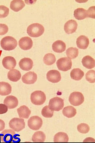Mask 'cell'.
I'll use <instances>...</instances> for the list:
<instances>
[{"instance_id":"cell-1","label":"cell","mask_w":95,"mask_h":143,"mask_svg":"<svg viewBox=\"0 0 95 143\" xmlns=\"http://www.w3.org/2000/svg\"><path fill=\"white\" fill-rule=\"evenodd\" d=\"M44 29L43 26L38 23H34L29 25L27 29V33L31 37H38L43 33Z\"/></svg>"},{"instance_id":"cell-2","label":"cell","mask_w":95,"mask_h":143,"mask_svg":"<svg viewBox=\"0 0 95 143\" xmlns=\"http://www.w3.org/2000/svg\"><path fill=\"white\" fill-rule=\"evenodd\" d=\"M1 46L3 49L6 51H10L14 49L16 47L17 42L16 40L11 36H6L1 40Z\"/></svg>"},{"instance_id":"cell-3","label":"cell","mask_w":95,"mask_h":143,"mask_svg":"<svg viewBox=\"0 0 95 143\" xmlns=\"http://www.w3.org/2000/svg\"><path fill=\"white\" fill-rule=\"evenodd\" d=\"M31 102L37 105L43 104L46 100V96L43 92L40 90L34 91L31 93L30 97Z\"/></svg>"},{"instance_id":"cell-4","label":"cell","mask_w":95,"mask_h":143,"mask_svg":"<svg viewBox=\"0 0 95 143\" xmlns=\"http://www.w3.org/2000/svg\"><path fill=\"white\" fill-rule=\"evenodd\" d=\"M64 106V100L61 98L56 97L50 100L48 107L51 111H58L61 110Z\"/></svg>"},{"instance_id":"cell-5","label":"cell","mask_w":95,"mask_h":143,"mask_svg":"<svg viewBox=\"0 0 95 143\" xmlns=\"http://www.w3.org/2000/svg\"><path fill=\"white\" fill-rule=\"evenodd\" d=\"M9 125L14 131L19 132L25 128V123L23 119L14 118L10 120Z\"/></svg>"},{"instance_id":"cell-6","label":"cell","mask_w":95,"mask_h":143,"mask_svg":"<svg viewBox=\"0 0 95 143\" xmlns=\"http://www.w3.org/2000/svg\"><path fill=\"white\" fill-rule=\"evenodd\" d=\"M56 64L58 69L63 71H66L71 68L72 62L70 59L66 57L59 59L57 61Z\"/></svg>"},{"instance_id":"cell-7","label":"cell","mask_w":95,"mask_h":143,"mask_svg":"<svg viewBox=\"0 0 95 143\" xmlns=\"http://www.w3.org/2000/svg\"><path fill=\"white\" fill-rule=\"evenodd\" d=\"M69 100L70 103L75 106H79L84 101V97L82 93L79 92H74L71 93Z\"/></svg>"},{"instance_id":"cell-8","label":"cell","mask_w":95,"mask_h":143,"mask_svg":"<svg viewBox=\"0 0 95 143\" xmlns=\"http://www.w3.org/2000/svg\"><path fill=\"white\" fill-rule=\"evenodd\" d=\"M43 121L41 118L38 116H33L30 117L28 121V125L31 129L38 130L41 127Z\"/></svg>"},{"instance_id":"cell-9","label":"cell","mask_w":95,"mask_h":143,"mask_svg":"<svg viewBox=\"0 0 95 143\" xmlns=\"http://www.w3.org/2000/svg\"><path fill=\"white\" fill-rule=\"evenodd\" d=\"M15 134L16 133L14 130L10 129H5L1 133L0 139L2 142H12L13 140H16L14 138Z\"/></svg>"},{"instance_id":"cell-10","label":"cell","mask_w":95,"mask_h":143,"mask_svg":"<svg viewBox=\"0 0 95 143\" xmlns=\"http://www.w3.org/2000/svg\"><path fill=\"white\" fill-rule=\"evenodd\" d=\"M46 78L48 81L53 83H57L61 79L60 72L58 70H52L49 71L46 74Z\"/></svg>"},{"instance_id":"cell-11","label":"cell","mask_w":95,"mask_h":143,"mask_svg":"<svg viewBox=\"0 0 95 143\" xmlns=\"http://www.w3.org/2000/svg\"><path fill=\"white\" fill-rule=\"evenodd\" d=\"M37 74L33 72H29L23 75L22 80L24 83L27 84H32L37 81Z\"/></svg>"},{"instance_id":"cell-12","label":"cell","mask_w":95,"mask_h":143,"mask_svg":"<svg viewBox=\"0 0 95 143\" xmlns=\"http://www.w3.org/2000/svg\"><path fill=\"white\" fill-rule=\"evenodd\" d=\"M33 44L32 41L29 37L27 36L22 37L19 41V45L22 50H26L30 49Z\"/></svg>"},{"instance_id":"cell-13","label":"cell","mask_w":95,"mask_h":143,"mask_svg":"<svg viewBox=\"0 0 95 143\" xmlns=\"http://www.w3.org/2000/svg\"><path fill=\"white\" fill-rule=\"evenodd\" d=\"M3 66L6 69L10 70L15 68L16 64L15 59L11 56L4 57L2 61Z\"/></svg>"},{"instance_id":"cell-14","label":"cell","mask_w":95,"mask_h":143,"mask_svg":"<svg viewBox=\"0 0 95 143\" xmlns=\"http://www.w3.org/2000/svg\"><path fill=\"white\" fill-rule=\"evenodd\" d=\"M20 68L24 71H29L32 68L33 62L32 60L28 58H24L21 59L19 63Z\"/></svg>"},{"instance_id":"cell-15","label":"cell","mask_w":95,"mask_h":143,"mask_svg":"<svg viewBox=\"0 0 95 143\" xmlns=\"http://www.w3.org/2000/svg\"><path fill=\"white\" fill-rule=\"evenodd\" d=\"M77 26V23L75 20L73 19L69 20L64 24V31L67 34H72L75 32Z\"/></svg>"},{"instance_id":"cell-16","label":"cell","mask_w":95,"mask_h":143,"mask_svg":"<svg viewBox=\"0 0 95 143\" xmlns=\"http://www.w3.org/2000/svg\"><path fill=\"white\" fill-rule=\"evenodd\" d=\"M3 103L8 108L11 109L15 108L18 106V101L16 97L12 95H9L6 97Z\"/></svg>"},{"instance_id":"cell-17","label":"cell","mask_w":95,"mask_h":143,"mask_svg":"<svg viewBox=\"0 0 95 143\" xmlns=\"http://www.w3.org/2000/svg\"><path fill=\"white\" fill-rule=\"evenodd\" d=\"M76 43L79 48L85 49L87 48L89 45V40L86 36L81 35L77 38Z\"/></svg>"},{"instance_id":"cell-18","label":"cell","mask_w":95,"mask_h":143,"mask_svg":"<svg viewBox=\"0 0 95 143\" xmlns=\"http://www.w3.org/2000/svg\"><path fill=\"white\" fill-rule=\"evenodd\" d=\"M52 47L53 50L55 52L61 53L65 50L66 45L65 43L62 41L58 40L53 43Z\"/></svg>"},{"instance_id":"cell-19","label":"cell","mask_w":95,"mask_h":143,"mask_svg":"<svg viewBox=\"0 0 95 143\" xmlns=\"http://www.w3.org/2000/svg\"><path fill=\"white\" fill-rule=\"evenodd\" d=\"M82 63L83 66L88 69H91L95 66L94 59L89 55L85 56L83 58Z\"/></svg>"},{"instance_id":"cell-20","label":"cell","mask_w":95,"mask_h":143,"mask_svg":"<svg viewBox=\"0 0 95 143\" xmlns=\"http://www.w3.org/2000/svg\"><path fill=\"white\" fill-rule=\"evenodd\" d=\"M19 117L20 118H28L31 113V111L25 105L21 106L17 109Z\"/></svg>"},{"instance_id":"cell-21","label":"cell","mask_w":95,"mask_h":143,"mask_svg":"<svg viewBox=\"0 0 95 143\" xmlns=\"http://www.w3.org/2000/svg\"><path fill=\"white\" fill-rule=\"evenodd\" d=\"M11 92V87L8 83L0 82V95L6 96L9 94Z\"/></svg>"},{"instance_id":"cell-22","label":"cell","mask_w":95,"mask_h":143,"mask_svg":"<svg viewBox=\"0 0 95 143\" xmlns=\"http://www.w3.org/2000/svg\"><path fill=\"white\" fill-rule=\"evenodd\" d=\"M8 78L10 81L13 82H16L19 80L21 77V73L16 69H12L8 73Z\"/></svg>"},{"instance_id":"cell-23","label":"cell","mask_w":95,"mask_h":143,"mask_svg":"<svg viewBox=\"0 0 95 143\" xmlns=\"http://www.w3.org/2000/svg\"><path fill=\"white\" fill-rule=\"evenodd\" d=\"M25 6L24 2L22 0H13L10 4V8L15 12H17L22 9Z\"/></svg>"},{"instance_id":"cell-24","label":"cell","mask_w":95,"mask_h":143,"mask_svg":"<svg viewBox=\"0 0 95 143\" xmlns=\"http://www.w3.org/2000/svg\"><path fill=\"white\" fill-rule=\"evenodd\" d=\"M74 15L78 20H83L87 17V10L82 8H78L74 10Z\"/></svg>"},{"instance_id":"cell-25","label":"cell","mask_w":95,"mask_h":143,"mask_svg":"<svg viewBox=\"0 0 95 143\" xmlns=\"http://www.w3.org/2000/svg\"><path fill=\"white\" fill-rule=\"evenodd\" d=\"M84 75V72L79 68L73 69L70 73L71 78L75 80H79L82 78Z\"/></svg>"},{"instance_id":"cell-26","label":"cell","mask_w":95,"mask_h":143,"mask_svg":"<svg viewBox=\"0 0 95 143\" xmlns=\"http://www.w3.org/2000/svg\"><path fill=\"white\" fill-rule=\"evenodd\" d=\"M63 115L68 118L74 117L76 113V109L72 106H68L64 108L62 110Z\"/></svg>"},{"instance_id":"cell-27","label":"cell","mask_w":95,"mask_h":143,"mask_svg":"<svg viewBox=\"0 0 95 143\" xmlns=\"http://www.w3.org/2000/svg\"><path fill=\"white\" fill-rule=\"evenodd\" d=\"M69 137L67 134L63 132H59L56 134L54 137V142H68Z\"/></svg>"},{"instance_id":"cell-28","label":"cell","mask_w":95,"mask_h":143,"mask_svg":"<svg viewBox=\"0 0 95 143\" xmlns=\"http://www.w3.org/2000/svg\"><path fill=\"white\" fill-rule=\"evenodd\" d=\"M46 138L45 134L43 131H38L35 132L33 135L32 140L34 142H44Z\"/></svg>"},{"instance_id":"cell-29","label":"cell","mask_w":95,"mask_h":143,"mask_svg":"<svg viewBox=\"0 0 95 143\" xmlns=\"http://www.w3.org/2000/svg\"><path fill=\"white\" fill-rule=\"evenodd\" d=\"M66 52L67 56L69 58L74 59L78 56L79 50L76 47H70L67 49Z\"/></svg>"},{"instance_id":"cell-30","label":"cell","mask_w":95,"mask_h":143,"mask_svg":"<svg viewBox=\"0 0 95 143\" xmlns=\"http://www.w3.org/2000/svg\"><path fill=\"white\" fill-rule=\"evenodd\" d=\"M56 58L55 56L52 53H49L46 54L43 58L44 63L46 65H51L55 62Z\"/></svg>"},{"instance_id":"cell-31","label":"cell","mask_w":95,"mask_h":143,"mask_svg":"<svg viewBox=\"0 0 95 143\" xmlns=\"http://www.w3.org/2000/svg\"><path fill=\"white\" fill-rule=\"evenodd\" d=\"M41 113L42 115L45 117L51 118L53 116L54 111L51 110L48 106H46L42 109Z\"/></svg>"},{"instance_id":"cell-32","label":"cell","mask_w":95,"mask_h":143,"mask_svg":"<svg viewBox=\"0 0 95 143\" xmlns=\"http://www.w3.org/2000/svg\"><path fill=\"white\" fill-rule=\"evenodd\" d=\"M78 131L82 134L88 133L90 130V127L88 125L85 123H81L79 124L77 127Z\"/></svg>"},{"instance_id":"cell-33","label":"cell","mask_w":95,"mask_h":143,"mask_svg":"<svg viewBox=\"0 0 95 143\" xmlns=\"http://www.w3.org/2000/svg\"><path fill=\"white\" fill-rule=\"evenodd\" d=\"M95 73L94 70H92L88 71L86 73V79L89 82L93 83L95 82Z\"/></svg>"},{"instance_id":"cell-34","label":"cell","mask_w":95,"mask_h":143,"mask_svg":"<svg viewBox=\"0 0 95 143\" xmlns=\"http://www.w3.org/2000/svg\"><path fill=\"white\" fill-rule=\"evenodd\" d=\"M9 12L8 8L3 5L0 6V18L7 16L9 14Z\"/></svg>"},{"instance_id":"cell-35","label":"cell","mask_w":95,"mask_h":143,"mask_svg":"<svg viewBox=\"0 0 95 143\" xmlns=\"http://www.w3.org/2000/svg\"><path fill=\"white\" fill-rule=\"evenodd\" d=\"M95 6L90 7L87 10V17L95 18Z\"/></svg>"},{"instance_id":"cell-36","label":"cell","mask_w":95,"mask_h":143,"mask_svg":"<svg viewBox=\"0 0 95 143\" xmlns=\"http://www.w3.org/2000/svg\"><path fill=\"white\" fill-rule=\"evenodd\" d=\"M8 28L5 24H0V35H3L8 32Z\"/></svg>"},{"instance_id":"cell-37","label":"cell","mask_w":95,"mask_h":143,"mask_svg":"<svg viewBox=\"0 0 95 143\" xmlns=\"http://www.w3.org/2000/svg\"><path fill=\"white\" fill-rule=\"evenodd\" d=\"M8 110V107L6 105L4 104H0V114L5 113Z\"/></svg>"},{"instance_id":"cell-38","label":"cell","mask_w":95,"mask_h":143,"mask_svg":"<svg viewBox=\"0 0 95 143\" xmlns=\"http://www.w3.org/2000/svg\"><path fill=\"white\" fill-rule=\"evenodd\" d=\"M5 127V123L2 120L0 119V131L4 130Z\"/></svg>"}]
</instances>
